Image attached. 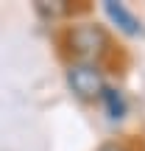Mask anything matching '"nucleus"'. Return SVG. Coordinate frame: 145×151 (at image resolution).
Instances as JSON below:
<instances>
[{
  "instance_id": "f257e3e1",
  "label": "nucleus",
  "mask_w": 145,
  "mask_h": 151,
  "mask_svg": "<svg viewBox=\"0 0 145 151\" xmlns=\"http://www.w3.org/2000/svg\"><path fill=\"white\" fill-rule=\"evenodd\" d=\"M70 62H95L101 65L106 56H112V34L101 22H73L64 28L61 37Z\"/></svg>"
},
{
  "instance_id": "20e7f679",
  "label": "nucleus",
  "mask_w": 145,
  "mask_h": 151,
  "mask_svg": "<svg viewBox=\"0 0 145 151\" xmlns=\"http://www.w3.org/2000/svg\"><path fill=\"white\" fill-rule=\"evenodd\" d=\"M98 104L103 106V112H106V118L112 120V123H117V120H123L126 115H129V101H126V92L120 90V87L106 84V90L101 92Z\"/></svg>"
},
{
  "instance_id": "39448f33",
  "label": "nucleus",
  "mask_w": 145,
  "mask_h": 151,
  "mask_svg": "<svg viewBox=\"0 0 145 151\" xmlns=\"http://www.w3.org/2000/svg\"><path fill=\"white\" fill-rule=\"evenodd\" d=\"M95 151H142V146H137V143H131V140H106Z\"/></svg>"
},
{
  "instance_id": "f03ea898",
  "label": "nucleus",
  "mask_w": 145,
  "mask_h": 151,
  "mask_svg": "<svg viewBox=\"0 0 145 151\" xmlns=\"http://www.w3.org/2000/svg\"><path fill=\"white\" fill-rule=\"evenodd\" d=\"M64 81H67V90L73 92V98H78L81 104H95L109 84L103 67L95 62H67Z\"/></svg>"
},
{
  "instance_id": "7ed1b4c3",
  "label": "nucleus",
  "mask_w": 145,
  "mask_h": 151,
  "mask_svg": "<svg viewBox=\"0 0 145 151\" xmlns=\"http://www.w3.org/2000/svg\"><path fill=\"white\" fill-rule=\"evenodd\" d=\"M103 14H106L109 20L117 25V31H120V34H126V37H140V34L145 31L142 22H140V17H137L134 11L129 9V6H123V3L106 0V3H103Z\"/></svg>"
}]
</instances>
